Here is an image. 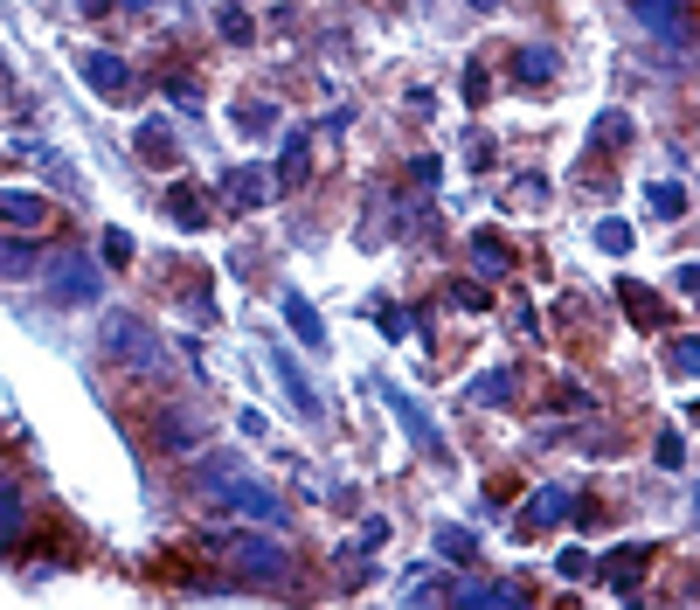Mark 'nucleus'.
Returning a JSON list of instances; mask_svg holds the SVG:
<instances>
[{"mask_svg": "<svg viewBox=\"0 0 700 610\" xmlns=\"http://www.w3.org/2000/svg\"><path fill=\"white\" fill-rule=\"evenodd\" d=\"M194 499L215 507V513H244V520H264V528H284V499L264 486V478H250V465L236 451L202 458V472H194Z\"/></svg>", "mask_w": 700, "mask_h": 610, "instance_id": "nucleus-1", "label": "nucleus"}, {"mask_svg": "<svg viewBox=\"0 0 700 610\" xmlns=\"http://www.w3.org/2000/svg\"><path fill=\"white\" fill-rule=\"evenodd\" d=\"M208 549L223 555L244 583H284L292 576V549H284L278 534H215Z\"/></svg>", "mask_w": 700, "mask_h": 610, "instance_id": "nucleus-2", "label": "nucleus"}, {"mask_svg": "<svg viewBox=\"0 0 700 610\" xmlns=\"http://www.w3.org/2000/svg\"><path fill=\"white\" fill-rule=\"evenodd\" d=\"M104 354L133 375H167V347L153 340V326L139 313H104Z\"/></svg>", "mask_w": 700, "mask_h": 610, "instance_id": "nucleus-3", "label": "nucleus"}, {"mask_svg": "<svg viewBox=\"0 0 700 610\" xmlns=\"http://www.w3.org/2000/svg\"><path fill=\"white\" fill-rule=\"evenodd\" d=\"M42 292L56 305H91L104 292V271L91 264V250H49L42 257Z\"/></svg>", "mask_w": 700, "mask_h": 610, "instance_id": "nucleus-4", "label": "nucleus"}, {"mask_svg": "<svg viewBox=\"0 0 700 610\" xmlns=\"http://www.w3.org/2000/svg\"><path fill=\"white\" fill-rule=\"evenodd\" d=\"M375 396H382L388 409H396V423L409 430V444H417V451H430V458H437V465H444V458H451V451H444V430H437V423H430V417H424V409H417V403H409V396H403V388H396V382H375Z\"/></svg>", "mask_w": 700, "mask_h": 610, "instance_id": "nucleus-5", "label": "nucleus"}, {"mask_svg": "<svg viewBox=\"0 0 700 610\" xmlns=\"http://www.w3.org/2000/svg\"><path fill=\"white\" fill-rule=\"evenodd\" d=\"M77 77L91 83L98 98H133V70H125V56H112V49H83Z\"/></svg>", "mask_w": 700, "mask_h": 610, "instance_id": "nucleus-6", "label": "nucleus"}, {"mask_svg": "<svg viewBox=\"0 0 700 610\" xmlns=\"http://www.w3.org/2000/svg\"><path fill=\"white\" fill-rule=\"evenodd\" d=\"M264 361H271V375H278V388H284V396H292V409H298V417H313V423H319V396H313V382H305V368L292 361V347H284V340H271V347H264Z\"/></svg>", "mask_w": 700, "mask_h": 610, "instance_id": "nucleus-7", "label": "nucleus"}, {"mask_svg": "<svg viewBox=\"0 0 700 610\" xmlns=\"http://www.w3.org/2000/svg\"><path fill=\"white\" fill-rule=\"evenodd\" d=\"M631 14H639L645 35H659L666 49H687V0H631Z\"/></svg>", "mask_w": 700, "mask_h": 610, "instance_id": "nucleus-8", "label": "nucleus"}, {"mask_svg": "<svg viewBox=\"0 0 700 610\" xmlns=\"http://www.w3.org/2000/svg\"><path fill=\"white\" fill-rule=\"evenodd\" d=\"M451 603H465V610H528L534 590H520V583H458Z\"/></svg>", "mask_w": 700, "mask_h": 610, "instance_id": "nucleus-9", "label": "nucleus"}, {"mask_svg": "<svg viewBox=\"0 0 700 610\" xmlns=\"http://www.w3.org/2000/svg\"><path fill=\"white\" fill-rule=\"evenodd\" d=\"M568 513H576V486H534V499H528V520H520V528H528V534H541V528H562Z\"/></svg>", "mask_w": 700, "mask_h": 610, "instance_id": "nucleus-10", "label": "nucleus"}, {"mask_svg": "<svg viewBox=\"0 0 700 610\" xmlns=\"http://www.w3.org/2000/svg\"><path fill=\"white\" fill-rule=\"evenodd\" d=\"M223 194H229V208H244V215H250V208H264L271 194H278V173H271V167H236Z\"/></svg>", "mask_w": 700, "mask_h": 610, "instance_id": "nucleus-11", "label": "nucleus"}, {"mask_svg": "<svg viewBox=\"0 0 700 610\" xmlns=\"http://www.w3.org/2000/svg\"><path fill=\"white\" fill-rule=\"evenodd\" d=\"M513 396H520V368H486V375L465 382V403L472 409H499V403H513Z\"/></svg>", "mask_w": 700, "mask_h": 610, "instance_id": "nucleus-12", "label": "nucleus"}, {"mask_svg": "<svg viewBox=\"0 0 700 610\" xmlns=\"http://www.w3.org/2000/svg\"><path fill=\"white\" fill-rule=\"evenodd\" d=\"M0 223L21 229V236H35L42 223H49V202H42V194H29V188H0Z\"/></svg>", "mask_w": 700, "mask_h": 610, "instance_id": "nucleus-13", "label": "nucleus"}, {"mask_svg": "<svg viewBox=\"0 0 700 610\" xmlns=\"http://www.w3.org/2000/svg\"><path fill=\"white\" fill-rule=\"evenodd\" d=\"M645 569H652V549H639V541H624V549L610 555L603 583H610V590H618V597H631V590H639V576H645Z\"/></svg>", "mask_w": 700, "mask_h": 610, "instance_id": "nucleus-14", "label": "nucleus"}, {"mask_svg": "<svg viewBox=\"0 0 700 610\" xmlns=\"http://www.w3.org/2000/svg\"><path fill=\"white\" fill-rule=\"evenodd\" d=\"M167 215H173L181 229H202V223H208V194L194 188V181H173V188H167Z\"/></svg>", "mask_w": 700, "mask_h": 610, "instance_id": "nucleus-15", "label": "nucleus"}, {"mask_svg": "<svg viewBox=\"0 0 700 610\" xmlns=\"http://www.w3.org/2000/svg\"><path fill=\"white\" fill-rule=\"evenodd\" d=\"M21 534H29V499H21L14 478H0V549H14Z\"/></svg>", "mask_w": 700, "mask_h": 610, "instance_id": "nucleus-16", "label": "nucleus"}, {"mask_svg": "<svg viewBox=\"0 0 700 610\" xmlns=\"http://www.w3.org/2000/svg\"><path fill=\"white\" fill-rule=\"evenodd\" d=\"M284 326H292V334H298L305 347H313V354L326 347V319H319V313H313V305H305L298 292H284Z\"/></svg>", "mask_w": 700, "mask_h": 610, "instance_id": "nucleus-17", "label": "nucleus"}, {"mask_svg": "<svg viewBox=\"0 0 700 610\" xmlns=\"http://www.w3.org/2000/svg\"><path fill=\"white\" fill-rule=\"evenodd\" d=\"M430 549L444 555L451 569H472V562H478V534H472V528H437V534H430Z\"/></svg>", "mask_w": 700, "mask_h": 610, "instance_id": "nucleus-18", "label": "nucleus"}, {"mask_svg": "<svg viewBox=\"0 0 700 610\" xmlns=\"http://www.w3.org/2000/svg\"><path fill=\"white\" fill-rule=\"evenodd\" d=\"M305 152H313V133H305V125H298V133H284V152H278V188H298L305 181Z\"/></svg>", "mask_w": 700, "mask_h": 610, "instance_id": "nucleus-19", "label": "nucleus"}, {"mask_svg": "<svg viewBox=\"0 0 700 610\" xmlns=\"http://www.w3.org/2000/svg\"><path fill=\"white\" fill-rule=\"evenodd\" d=\"M236 133H244V139H271L278 133V104L271 98H244V104H236Z\"/></svg>", "mask_w": 700, "mask_h": 610, "instance_id": "nucleus-20", "label": "nucleus"}, {"mask_svg": "<svg viewBox=\"0 0 700 610\" xmlns=\"http://www.w3.org/2000/svg\"><path fill=\"white\" fill-rule=\"evenodd\" d=\"M513 77H520V83H555V49H549V42L513 49Z\"/></svg>", "mask_w": 700, "mask_h": 610, "instance_id": "nucleus-21", "label": "nucleus"}, {"mask_svg": "<svg viewBox=\"0 0 700 610\" xmlns=\"http://www.w3.org/2000/svg\"><path fill=\"white\" fill-rule=\"evenodd\" d=\"M472 264L486 271V278H507V271H513V250L499 244V236H486V229H478V236H472Z\"/></svg>", "mask_w": 700, "mask_h": 610, "instance_id": "nucleus-22", "label": "nucleus"}, {"mask_svg": "<svg viewBox=\"0 0 700 610\" xmlns=\"http://www.w3.org/2000/svg\"><path fill=\"white\" fill-rule=\"evenodd\" d=\"M645 208L666 215V223H680V215H687V188H680V181H652V188H645Z\"/></svg>", "mask_w": 700, "mask_h": 610, "instance_id": "nucleus-23", "label": "nucleus"}, {"mask_svg": "<svg viewBox=\"0 0 700 610\" xmlns=\"http://www.w3.org/2000/svg\"><path fill=\"white\" fill-rule=\"evenodd\" d=\"M139 152H146V160H160V167L181 160V146H173V133H167L160 118H146V125H139Z\"/></svg>", "mask_w": 700, "mask_h": 610, "instance_id": "nucleus-24", "label": "nucleus"}, {"mask_svg": "<svg viewBox=\"0 0 700 610\" xmlns=\"http://www.w3.org/2000/svg\"><path fill=\"white\" fill-rule=\"evenodd\" d=\"M618 298H624V313H631V326H659V319H666V305L652 298V292H639V285H618Z\"/></svg>", "mask_w": 700, "mask_h": 610, "instance_id": "nucleus-25", "label": "nucleus"}, {"mask_svg": "<svg viewBox=\"0 0 700 610\" xmlns=\"http://www.w3.org/2000/svg\"><path fill=\"white\" fill-rule=\"evenodd\" d=\"M215 29H223V42H236V49H244V42H257V21H250L244 8H223V14H215Z\"/></svg>", "mask_w": 700, "mask_h": 610, "instance_id": "nucleus-26", "label": "nucleus"}, {"mask_svg": "<svg viewBox=\"0 0 700 610\" xmlns=\"http://www.w3.org/2000/svg\"><path fill=\"white\" fill-rule=\"evenodd\" d=\"M451 590H458V583H444V576H417V583H409V603H451Z\"/></svg>", "mask_w": 700, "mask_h": 610, "instance_id": "nucleus-27", "label": "nucleus"}, {"mask_svg": "<svg viewBox=\"0 0 700 610\" xmlns=\"http://www.w3.org/2000/svg\"><path fill=\"white\" fill-rule=\"evenodd\" d=\"M597 250L624 257V250H631V223H618V215H603V223H597Z\"/></svg>", "mask_w": 700, "mask_h": 610, "instance_id": "nucleus-28", "label": "nucleus"}, {"mask_svg": "<svg viewBox=\"0 0 700 610\" xmlns=\"http://www.w3.org/2000/svg\"><path fill=\"white\" fill-rule=\"evenodd\" d=\"M666 368H673V375H700V347H693V340L680 334V340L666 347Z\"/></svg>", "mask_w": 700, "mask_h": 610, "instance_id": "nucleus-29", "label": "nucleus"}, {"mask_svg": "<svg viewBox=\"0 0 700 610\" xmlns=\"http://www.w3.org/2000/svg\"><path fill=\"white\" fill-rule=\"evenodd\" d=\"M104 264H112V271H125V264H133V236H125V229H104Z\"/></svg>", "mask_w": 700, "mask_h": 610, "instance_id": "nucleus-30", "label": "nucleus"}, {"mask_svg": "<svg viewBox=\"0 0 700 610\" xmlns=\"http://www.w3.org/2000/svg\"><path fill=\"white\" fill-rule=\"evenodd\" d=\"M597 146H631V118L624 112H603L597 118Z\"/></svg>", "mask_w": 700, "mask_h": 610, "instance_id": "nucleus-31", "label": "nucleus"}, {"mask_svg": "<svg viewBox=\"0 0 700 610\" xmlns=\"http://www.w3.org/2000/svg\"><path fill=\"white\" fill-rule=\"evenodd\" d=\"M652 458H659L666 472H680V465H687V444H680V430H659V444H652Z\"/></svg>", "mask_w": 700, "mask_h": 610, "instance_id": "nucleus-32", "label": "nucleus"}, {"mask_svg": "<svg viewBox=\"0 0 700 610\" xmlns=\"http://www.w3.org/2000/svg\"><path fill=\"white\" fill-rule=\"evenodd\" d=\"M507 202H513V208H541V202H549V181H541V173H534V181H513Z\"/></svg>", "mask_w": 700, "mask_h": 610, "instance_id": "nucleus-33", "label": "nucleus"}, {"mask_svg": "<svg viewBox=\"0 0 700 610\" xmlns=\"http://www.w3.org/2000/svg\"><path fill=\"white\" fill-rule=\"evenodd\" d=\"M555 576H562V583H583V576H597V562H589V549H568V555L555 562Z\"/></svg>", "mask_w": 700, "mask_h": 610, "instance_id": "nucleus-34", "label": "nucleus"}, {"mask_svg": "<svg viewBox=\"0 0 700 610\" xmlns=\"http://www.w3.org/2000/svg\"><path fill=\"white\" fill-rule=\"evenodd\" d=\"M437 173H444L437 152H417V160H409V181H417V188H437Z\"/></svg>", "mask_w": 700, "mask_h": 610, "instance_id": "nucleus-35", "label": "nucleus"}, {"mask_svg": "<svg viewBox=\"0 0 700 610\" xmlns=\"http://www.w3.org/2000/svg\"><path fill=\"white\" fill-rule=\"evenodd\" d=\"M160 444H167V451H194V430H188L181 417H167V423H160Z\"/></svg>", "mask_w": 700, "mask_h": 610, "instance_id": "nucleus-36", "label": "nucleus"}, {"mask_svg": "<svg viewBox=\"0 0 700 610\" xmlns=\"http://www.w3.org/2000/svg\"><path fill=\"white\" fill-rule=\"evenodd\" d=\"M167 98H173V104H181V112H202V91H194V83H188V77H173V83H167Z\"/></svg>", "mask_w": 700, "mask_h": 610, "instance_id": "nucleus-37", "label": "nucleus"}, {"mask_svg": "<svg viewBox=\"0 0 700 610\" xmlns=\"http://www.w3.org/2000/svg\"><path fill=\"white\" fill-rule=\"evenodd\" d=\"M382 334H388V340L409 334V313H403V305H382Z\"/></svg>", "mask_w": 700, "mask_h": 610, "instance_id": "nucleus-38", "label": "nucleus"}, {"mask_svg": "<svg viewBox=\"0 0 700 610\" xmlns=\"http://www.w3.org/2000/svg\"><path fill=\"white\" fill-rule=\"evenodd\" d=\"M465 160H472V167H486V160H493V139H486V133H472V139H465Z\"/></svg>", "mask_w": 700, "mask_h": 610, "instance_id": "nucleus-39", "label": "nucleus"}, {"mask_svg": "<svg viewBox=\"0 0 700 610\" xmlns=\"http://www.w3.org/2000/svg\"><path fill=\"white\" fill-rule=\"evenodd\" d=\"M35 264V257L29 250H14V244H0V271H29Z\"/></svg>", "mask_w": 700, "mask_h": 610, "instance_id": "nucleus-40", "label": "nucleus"}, {"mask_svg": "<svg viewBox=\"0 0 700 610\" xmlns=\"http://www.w3.org/2000/svg\"><path fill=\"white\" fill-rule=\"evenodd\" d=\"M486 91H493L486 70H465V98H472V104H486Z\"/></svg>", "mask_w": 700, "mask_h": 610, "instance_id": "nucleus-41", "label": "nucleus"}, {"mask_svg": "<svg viewBox=\"0 0 700 610\" xmlns=\"http://www.w3.org/2000/svg\"><path fill=\"white\" fill-rule=\"evenodd\" d=\"M673 292H680V298H687V292H700V271H693V264H680V271H673Z\"/></svg>", "mask_w": 700, "mask_h": 610, "instance_id": "nucleus-42", "label": "nucleus"}, {"mask_svg": "<svg viewBox=\"0 0 700 610\" xmlns=\"http://www.w3.org/2000/svg\"><path fill=\"white\" fill-rule=\"evenodd\" d=\"M21 98V83H14V70H8V56H0V104H14Z\"/></svg>", "mask_w": 700, "mask_h": 610, "instance_id": "nucleus-43", "label": "nucleus"}, {"mask_svg": "<svg viewBox=\"0 0 700 610\" xmlns=\"http://www.w3.org/2000/svg\"><path fill=\"white\" fill-rule=\"evenodd\" d=\"M77 8H83V14H118L112 0H77Z\"/></svg>", "mask_w": 700, "mask_h": 610, "instance_id": "nucleus-44", "label": "nucleus"}, {"mask_svg": "<svg viewBox=\"0 0 700 610\" xmlns=\"http://www.w3.org/2000/svg\"><path fill=\"white\" fill-rule=\"evenodd\" d=\"M125 8H139V14H146V8H153V0H125Z\"/></svg>", "mask_w": 700, "mask_h": 610, "instance_id": "nucleus-45", "label": "nucleus"}, {"mask_svg": "<svg viewBox=\"0 0 700 610\" xmlns=\"http://www.w3.org/2000/svg\"><path fill=\"white\" fill-rule=\"evenodd\" d=\"M478 8H493V0H478Z\"/></svg>", "mask_w": 700, "mask_h": 610, "instance_id": "nucleus-46", "label": "nucleus"}]
</instances>
